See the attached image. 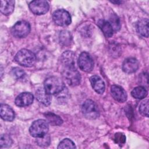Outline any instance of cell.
Returning a JSON list of instances; mask_svg holds the SVG:
<instances>
[{
    "mask_svg": "<svg viewBox=\"0 0 149 149\" xmlns=\"http://www.w3.org/2000/svg\"><path fill=\"white\" fill-rule=\"evenodd\" d=\"M45 91L49 95L61 93L65 88L63 81L58 77L51 76L47 78L44 83Z\"/></svg>",
    "mask_w": 149,
    "mask_h": 149,
    "instance_id": "obj_1",
    "label": "cell"
},
{
    "mask_svg": "<svg viewBox=\"0 0 149 149\" xmlns=\"http://www.w3.org/2000/svg\"><path fill=\"white\" fill-rule=\"evenodd\" d=\"M62 74L66 83L71 86L79 85L81 81V75L75 65L61 66Z\"/></svg>",
    "mask_w": 149,
    "mask_h": 149,
    "instance_id": "obj_2",
    "label": "cell"
},
{
    "mask_svg": "<svg viewBox=\"0 0 149 149\" xmlns=\"http://www.w3.org/2000/svg\"><path fill=\"white\" fill-rule=\"evenodd\" d=\"M14 59L19 65L28 68L35 64L36 56L32 51L27 49H22L17 52Z\"/></svg>",
    "mask_w": 149,
    "mask_h": 149,
    "instance_id": "obj_3",
    "label": "cell"
},
{
    "mask_svg": "<svg viewBox=\"0 0 149 149\" xmlns=\"http://www.w3.org/2000/svg\"><path fill=\"white\" fill-rule=\"evenodd\" d=\"M49 130L48 123L44 119L35 120L30 127L29 132L31 136L40 138L45 136Z\"/></svg>",
    "mask_w": 149,
    "mask_h": 149,
    "instance_id": "obj_4",
    "label": "cell"
},
{
    "mask_svg": "<svg viewBox=\"0 0 149 149\" xmlns=\"http://www.w3.org/2000/svg\"><path fill=\"white\" fill-rule=\"evenodd\" d=\"M81 111L83 115L88 119H95L100 116L98 105L91 100H87L84 102Z\"/></svg>",
    "mask_w": 149,
    "mask_h": 149,
    "instance_id": "obj_5",
    "label": "cell"
},
{
    "mask_svg": "<svg viewBox=\"0 0 149 149\" xmlns=\"http://www.w3.org/2000/svg\"><path fill=\"white\" fill-rule=\"evenodd\" d=\"M30 31V25L29 22L21 20L16 22L11 29L12 35L16 38H24Z\"/></svg>",
    "mask_w": 149,
    "mask_h": 149,
    "instance_id": "obj_6",
    "label": "cell"
},
{
    "mask_svg": "<svg viewBox=\"0 0 149 149\" xmlns=\"http://www.w3.org/2000/svg\"><path fill=\"white\" fill-rule=\"evenodd\" d=\"M54 23L59 26H66L71 23L72 19L69 13L65 9H58L52 14Z\"/></svg>",
    "mask_w": 149,
    "mask_h": 149,
    "instance_id": "obj_7",
    "label": "cell"
},
{
    "mask_svg": "<svg viewBox=\"0 0 149 149\" xmlns=\"http://www.w3.org/2000/svg\"><path fill=\"white\" fill-rule=\"evenodd\" d=\"M77 63L79 68L85 72H90L94 68L93 59L90 55L86 52H83L80 54Z\"/></svg>",
    "mask_w": 149,
    "mask_h": 149,
    "instance_id": "obj_8",
    "label": "cell"
},
{
    "mask_svg": "<svg viewBox=\"0 0 149 149\" xmlns=\"http://www.w3.org/2000/svg\"><path fill=\"white\" fill-rule=\"evenodd\" d=\"M29 9L31 12L36 15L45 14L49 10V3L45 0H37L31 1L29 5Z\"/></svg>",
    "mask_w": 149,
    "mask_h": 149,
    "instance_id": "obj_9",
    "label": "cell"
},
{
    "mask_svg": "<svg viewBox=\"0 0 149 149\" xmlns=\"http://www.w3.org/2000/svg\"><path fill=\"white\" fill-rule=\"evenodd\" d=\"M34 100L33 95L28 92H24L19 94L15 99V104L19 107H25L30 105Z\"/></svg>",
    "mask_w": 149,
    "mask_h": 149,
    "instance_id": "obj_10",
    "label": "cell"
},
{
    "mask_svg": "<svg viewBox=\"0 0 149 149\" xmlns=\"http://www.w3.org/2000/svg\"><path fill=\"white\" fill-rule=\"evenodd\" d=\"M139 67V61L134 58H128L125 59L122 64L124 72L130 74L136 72Z\"/></svg>",
    "mask_w": 149,
    "mask_h": 149,
    "instance_id": "obj_11",
    "label": "cell"
},
{
    "mask_svg": "<svg viewBox=\"0 0 149 149\" xmlns=\"http://www.w3.org/2000/svg\"><path fill=\"white\" fill-rule=\"evenodd\" d=\"M111 93L113 99L119 102H124L127 100V96L126 92L119 86H112L111 87Z\"/></svg>",
    "mask_w": 149,
    "mask_h": 149,
    "instance_id": "obj_12",
    "label": "cell"
},
{
    "mask_svg": "<svg viewBox=\"0 0 149 149\" xmlns=\"http://www.w3.org/2000/svg\"><path fill=\"white\" fill-rule=\"evenodd\" d=\"M91 85L94 91L98 94H101L104 93L105 88V86L102 79L97 75L92 76L90 78Z\"/></svg>",
    "mask_w": 149,
    "mask_h": 149,
    "instance_id": "obj_13",
    "label": "cell"
},
{
    "mask_svg": "<svg viewBox=\"0 0 149 149\" xmlns=\"http://www.w3.org/2000/svg\"><path fill=\"white\" fill-rule=\"evenodd\" d=\"M0 115L1 118L8 122H12L15 119V112L10 106L1 104L0 106Z\"/></svg>",
    "mask_w": 149,
    "mask_h": 149,
    "instance_id": "obj_14",
    "label": "cell"
},
{
    "mask_svg": "<svg viewBox=\"0 0 149 149\" xmlns=\"http://www.w3.org/2000/svg\"><path fill=\"white\" fill-rule=\"evenodd\" d=\"M59 61L61 66L75 65V55L72 51H65L61 55Z\"/></svg>",
    "mask_w": 149,
    "mask_h": 149,
    "instance_id": "obj_15",
    "label": "cell"
},
{
    "mask_svg": "<svg viewBox=\"0 0 149 149\" xmlns=\"http://www.w3.org/2000/svg\"><path fill=\"white\" fill-rule=\"evenodd\" d=\"M37 100L44 105L48 106L51 104V97L44 90V88H38L36 93Z\"/></svg>",
    "mask_w": 149,
    "mask_h": 149,
    "instance_id": "obj_16",
    "label": "cell"
},
{
    "mask_svg": "<svg viewBox=\"0 0 149 149\" xmlns=\"http://www.w3.org/2000/svg\"><path fill=\"white\" fill-rule=\"evenodd\" d=\"M97 25L101 30L105 37L109 38L113 36V30L111 24L108 21L100 19L98 21Z\"/></svg>",
    "mask_w": 149,
    "mask_h": 149,
    "instance_id": "obj_17",
    "label": "cell"
},
{
    "mask_svg": "<svg viewBox=\"0 0 149 149\" xmlns=\"http://www.w3.org/2000/svg\"><path fill=\"white\" fill-rule=\"evenodd\" d=\"M136 29L139 34L147 38L148 37V20L143 19L140 20L136 24Z\"/></svg>",
    "mask_w": 149,
    "mask_h": 149,
    "instance_id": "obj_18",
    "label": "cell"
},
{
    "mask_svg": "<svg viewBox=\"0 0 149 149\" xmlns=\"http://www.w3.org/2000/svg\"><path fill=\"white\" fill-rule=\"evenodd\" d=\"M15 8V1H1V12L4 15H10Z\"/></svg>",
    "mask_w": 149,
    "mask_h": 149,
    "instance_id": "obj_19",
    "label": "cell"
},
{
    "mask_svg": "<svg viewBox=\"0 0 149 149\" xmlns=\"http://www.w3.org/2000/svg\"><path fill=\"white\" fill-rule=\"evenodd\" d=\"M44 116L48 123L53 126H59L62 124V119L58 116L52 112H47L44 113Z\"/></svg>",
    "mask_w": 149,
    "mask_h": 149,
    "instance_id": "obj_20",
    "label": "cell"
},
{
    "mask_svg": "<svg viewBox=\"0 0 149 149\" xmlns=\"http://www.w3.org/2000/svg\"><path fill=\"white\" fill-rule=\"evenodd\" d=\"M132 97L136 99L141 100L145 98L147 95V91L142 86H138L133 88L131 92Z\"/></svg>",
    "mask_w": 149,
    "mask_h": 149,
    "instance_id": "obj_21",
    "label": "cell"
},
{
    "mask_svg": "<svg viewBox=\"0 0 149 149\" xmlns=\"http://www.w3.org/2000/svg\"><path fill=\"white\" fill-rule=\"evenodd\" d=\"M59 42L64 46H68L72 42V36L68 31L63 30L59 34Z\"/></svg>",
    "mask_w": 149,
    "mask_h": 149,
    "instance_id": "obj_22",
    "label": "cell"
},
{
    "mask_svg": "<svg viewBox=\"0 0 149 149\" xmlns=\"http://www.w3.org/2000/svg\"><path fill=\"white\" fill-rule=\"evenodd\" d=\"M12 144V139L10 136L6 134H1L0 138V146L1 148H7L10 147Z\"/></svg>",
    "mask_w": 149,
    "mask_h": 149,
    "instance_id": "obj_23",
    "label": "cell"
},
{
    "mask_svg": "<svg viewBox=\"0 0 149 149\" xmlns=\"http://www.w3.org/2000/svg\"><path fill=\"white\" fill-rule=\"evenodd\" d=\"M109 22L111 24L113 30L114 31H117L120 29V23L119 17L116 15H115L114 14L112 15L110 17Z\"/></svg>",
    "mask_w": 149,
    "mask_h": 149,
    "instance_id": "obj_24",
    "label": "cell"
},
{
    "mask_svg": "<svg viewBox=\"0 0 149 149\" xmlns=\"http://www.w3.org/2000/svg\"><path fill=\"white\" fill-rule=\"evenodd\" d=\"M75 144L69 139H64L59 144L58 148H76Z\"/></svg>",
    "mask_w": 149,
    "mask_h": 149,
    "instance_id": "obj_25",
    "label": "cell"
},
{
    "mask_svg": "<svg viewBox=\"0 0 149 149\" xmlns=\"http://www.w3.org/2000/svg\"><path fill=\"white\" fill-rule=\"evenodd\" d=\"M139 112L144 116L148 117V100L142 101L139 107Z\"/></svg>",
    "mask_w": 149,
    "mask_h": 149,
    "instance_id": "obj_26",
    "label": "cell"
},
{
    "mask_svg": "<svg viewBox=\"0 0 149 149\" xmlns=\"http://www.w3.org/2000/svg\"><path fill=\"white\" fill-rule=\"evenodd\" d=\"M13 76L17 79H22L24 78L26 76L25 72L20 68H15L12 70Z\"/></svg>",
    "mask_w": 149,
    "mask_h": 149,
    "instance_id": "obj_27",
    "label": "cell"
},
{
    "mask_svg": "<svg viewBox=\"0 0 149 149\" xmlns=\"http://www.w3.org/2000/svg\"><path fill=\"white\" fill-rule=\"evenodd\" d=\"M37 143L38 146L41 147H45L49 145L50 142V138L47 134H46L45 136L40 138H37Z\"/></svg>",
    "mask_w": 149,
    "mask_h": 149,
    "instance_id": "obj_28",
    "label": "cell"
},
{
    "mask_svg": "<svg viewBox=\"0 0 149 149\" xmlns=\"http://www.w3.org/2000/svg\"><path fill=\"white\" fill-rule=\"evenodd\" d=\"M114 140H115V141L116 143L119 144V145H121V144H123L125 143V141H126V136L122 133L118 132V133H116L115 134Z\"/></svg>",
    "mask_w": 149,
    "mask_h": 149,
    "instance_id": "obj_29",
    "label": "cell"
}]
</instances>
